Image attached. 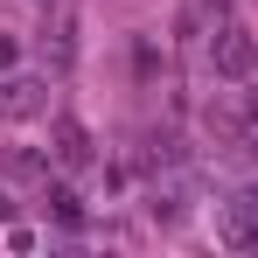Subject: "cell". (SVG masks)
Wrapping results in <instances>:
<instances>
[{"instance_id": "4", "label": "cell", "mask_w": 258, "mask_h": 258, "mask_svg": "<svg viewBox=\"0 0 258 258\" xmlns=\"http://www.w3.org/2000/svg\"><path fill=\"white\" fill-rule=\"evenodd\" d=\"M56 161L63 168H91V133L77 119H56Z\"/></svg>"}, {"instance_id": "2", "label": "cell", "mask_w": 258, "mask_h": 258, "mask_svg": "<svg viewBox=\"0 0 258 258\" xmlns=\"http://www.w3.org/2000/svg\"><path fill=\"white\" fill-rule=\"evenodd\" d=\"M210 63H216V77H230V84H251V77H258V49H251L244 28H216Z\"/></svg>"}, {"instance_id": "6", "label": "cell", "mask_w": 258, "mask_h": 258, "mask_svg": "<svg viewBox=\"0 0 258 258\" xmlns=\"http://www.w3.org/2000/svg\"><path fill=\"white\" fill-rule=\"evenodd\" d=\"M7 63H14V35H0V70H7Z\"/></svg>"}, {"instance_id": "5", "label": "cell", "mask_w": 258, "mask_h": 258, "mask_svg": "<svg viewBox=\"0 0 258 258\" xmlns=\"http://www.w3.org/2000/svg\"><path fill=\"white\" fill-rule=\"evenodd\" d=\"M49 203H56V216H63V223H84V210H77V196H70V188H56Z\"/></svg>"}, {"instance_id": "3", "label": "cell", "mask_w": 258, "mask_h": 258, "mask_svg": "<svg viewBox=\"0 0 258 258\" xmlns=\"http://www.w3.org/2000/svg\"><path fill=\"white\" fill-rule=\"evenodd\" d=\"M28 112H42V84L35 77H7L0 84V119H28Z\"/></svg>"}, {"instance_id": "1", "label": "cell", "mask_w": 258, "mask_h": 258, "mask_svg": "<svg viewBox=\"0 0 258 258\" xmlns=\"http://www.w3.org/2000/svg\"><path fill=\"white\" fill-rule=\"evenodd\" d=\"M216 237L230 251H251L258 244V188H237L230 203H216Z\"/></svg>"}]
</instances>
